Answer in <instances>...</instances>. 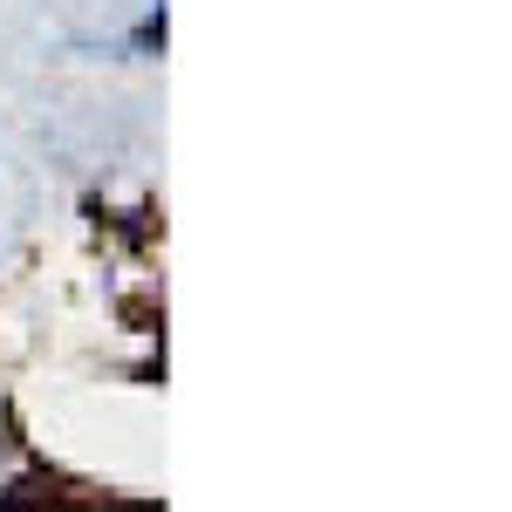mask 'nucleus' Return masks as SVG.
<instances>
[]
</instances>
